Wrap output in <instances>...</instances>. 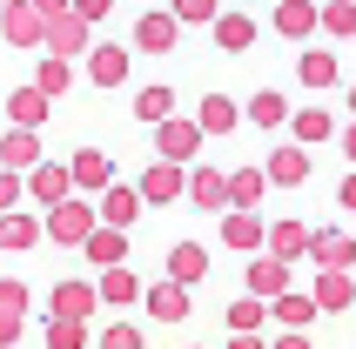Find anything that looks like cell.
<instances>
[{"instance_id":"277c9868","label":"cell","mask_w":356,"mask_h":349,"mask_svg":"<svg viewBox=\"0 0 356 349\" xmlns=\"http://www.w3.org/2000/svg\"><path fill=\"white\" fill-rule=\"evenodd\" d=\"M262 181H269V188H302V181H309V148H302V141L276 148L269 168H262Z\"/></svg>"},{"instance_id":"d6986e66","label":"cell","mask_w":356,"mask_h":349,"mask_svg":"<svg viewBox=\"0 0 356 349\" xmlns=\"http://www.w3.org/2000/svg\"><path fill=\"white\" fill-rule=\"evenodd\" d=\"M202 275H209V249H202V242H175V249H168V282L195 289Z\"/></svg>"},{"instance_id":"d4e9b609","label":"cell","mask_w":356,"mask_h":349,"mask_svg":"<svg viewBox=\"0 0 356 349\" xmlns=\"http://www.w3.org/2000/svg\"><path fill=\"white\" fill-rule=\"evenodd\" d=\"M175 34H181L175 14H141V20H135V47H141V54H168Z\"/></svg>"},{"instance_id":"ffe728a7","label":"cell","mask_w":356,"mask_h":349,"mask_svg":"<svg viewBox=\"0 0 356 349\" xmlns=\"http://www.w3.org/2000/svg\"><path fill=\"white\" fill-rule=\"evenodd\" d=\"M95 302H121V309H128V302H141V275L128 269V262H108V269H101Z\"/></svg>"},{"instance_id":"30bf717a","label":"cell","mask_w":356,"mask_h":349,"mask_svg":"<svg viewBox=\"0 0 356 349\" xmlns=\"http://www.w3.org/2000/svg\"><path fill=\"white\" fill-rule=\"evenodd\" d=\"M181 195H188L195 209H209V215L229 209V202H222V168H209V161H195V168L181 174Z\"/></svg>"},{"instance_id":"f6af8a7d","label":"cell","mask_w":356,"mask_h":349,"mask_svg":"<svg viewBox=\"0 0 356 349\" xmlns=\"http://www.w3.org/2000/svg\"><path fill=\"white\" fill-rule=\"evenodd\" d=\"M14 336H20V316H7V309H0V349L14 343Z\"/></svg>"},{"instance_id":"cb8c5ba5","label":"cell","mask_w":356,"mask_h":349,"mask_svg":"<svg viewBox=\"0 0 356 349\" xmlns=\"http://www.w3.org/2000/svg\"><path fill=\"white\" fill-rule=\"evenodd\" d=\"M40 242V215H27V209H0V249H34Z\"/></svg>"},{"instance_id":"7bdbcfd3","label":"cell","mask_w":356,"mask_h":349,"mask_svg":"<svg viewBox=\"0 0 356 349\" xmlns=\"http://www.w3.org/2000/svg\"><path fill=\"white\" fill-rule=\"evenodd\" d=\"M0 209H20V174L0 168Z\"/></svg>"},{"instance_id":"2e32d148","label":"cell","mask_w":356,"mask_h":349,"mask_svg":"<svg viewBox=\"0 0 356 349\" xmlns=\"http://www.w3.org/2000/svg\"><path fill=\"white\" fill-rule=\"evenodd\" d=\"M236 121H242V108L229 95H202L195 101V128L202 135H236Z\"/></svg>"},{"instance_id":"5bb4252c","label":"cell","mask_w":356,"mask_h":349,"mask_svg":"<svg viewBox=\"0 0 356 349\" xmlns=\"http://www.w3.org/2000/svg\"><path fill=\"white\" fill-rule=\"evenodd\" d=\"M309 302H316V309H330V316H343V309L356 302L350 269H323V275H316V289H309Z\"/></svg>"},{"instance_id":"603a6c76","label":"cell","mask_w":356,"mask_h":349,"mask_svg":"<svg viewBox=\"0 0 356 349\" xmlns=\"http://www.w3.org/2000/svg\"><path fill=\"white\" fill-rule=\"evenodd\" d=\"M209 27H216L222 54H249V47H256V20H249V14H216Z\"/></svg>"},{"instance_id":"3957f363","label":"cell","mask_w":356,"mask_h":349,"mask_svg":"<svg viewBox=\"0 0 356 349\" xmlns=\"http://www.w3.org/2000/svg\"><path fill=\"white\" fill-rule=\"evenodd\" d=\"M40 40H47V54L74 60V54H88V20L81 14H54L47 27H40Z\"/></svg>"},{"instance_id":"e575fe53","label":"cell","mask_w":356,"mask_h":349,"mask_svg":"<svg viewBox=\"0 0 356 349\" xmlns=\"http://www.w3.org/2000/svg\"><path fill=\"white\" fill-rule=\"evenodd\" d=\"M249 121H256V128H282V121H289V101H282L276 88H262V95L249 101Z\"/></svg>"},{"instance_id":"4dcf8cb0","label":"cell","mask_w":356,"mask_h":349,"mask_svg":"<svg viewBox=\"0 0 356 349\" xmlns=\"http://www.w3.org/2000/svg\"><path fill=\"white\" fill-rule=\"evenodd\" d=\"M7 121H14V128H40V121H47V95H40V88H14V95H7Z\"/></svg>"},{"instance_id":"e0dca14e","label":"cell","mask_w":356,"mask_h":349,"mask_svg":"<svg viewBox=\"0 0 356 349\" xmlns=\"http://www.w3.org/2000/svg\"><path fill=\"white\" fill-rule=\"evenodd\" d=\"M20 181L34 188L40 209H54L60 195H74V181H67V168H60V161H34V174H20Z\"/></svg>"},{"instance_id":"7c38bea8","label":"cell","mask_w":356,"mask_h":349,"mask_svg":"<svg viewBox=\"0 0 356 349\" xmlns=\"http://www.w3.org/2000/svg\"><path fill=\"white\" fill-rule=\"evenodd\" d=\"M34 161H40V128H7V135H0V168L27 174Z\"/></svg>"},{"instance_id":"ab89813d","label":"cell","mask_w":356,"mask_h":349,"mask_svg":"<svg viewBox=\"0 0 356 349\" xmlns=\"http://www.w3.org/2000/svg\"><path fill=\"white\" fill-rule=\"evenodd\" d=\"M101 349H148V343H141L135 323H108V330H101Z\"/></svg>"},{"instance_id":"6da1fadb","label":"cell","mask_w":356,"mask_h":349,"mask_svg":"<svg viewBox=\"0 0 356 349\" xmlns=\"http://www.w3.org/2000/svg\"><path fill=\"white\" fill-rule=\"evenodd\" d=\"M95 229V202L88 195H60L54 209L40 215V235L47 242H60V249H81V235Z\"/></svg>"},{"instance_id":"f1b7e54d","label":"cell","mask_w":356,"mask_h":349,"mask_svg":"<svg viewBox=\"0 0 356 349\" xmlns=\"http://www.w3.org/2000/svg\"><path fill=\"white\" fill-rule=\"evenodd\" d=\"M276 34L309 40V34H316V0H282V7H276Z\"/></svg>"},{"instance_id":"8d00e7d4","label":"cell","mask_w":356,"mask_h":349,"mask_svg":"<svg viewBox=\"0 0 356 349\" xmlns=\"http://www.w3.org/2000/svg\"><path fill=\"white\" fill-rule=\"evenodd\" d=\"M316 27H330L337 40L356 34V0H330V7H316Z\"/></svg>"},{"instance_id":"52a82bcc","label":"cell","mask_w":356,"mask_h":349,"mask_svg":"<svg viewBox=\"0 0 356 349\" xmlns=\"http://www.w3.org/2000/svg\"><path fill=\"white\" fill-rule=\"evenodd\" d=\"M302 255H316V269H350L356 262V235L343 229H309V249Z\"/></svg>"},{"instance_id":"c3c4849f","label":"cell","mask_w":356,"mask_h":349,"mask_svg":"<svg viewBox=\"0 0 356 349\" xmlns=\"http://www.w3.org/2000/svg\"><path fill=\"white\" fill-rule=\"evenodd\" d=\"M188 349H202V343H188Z\"/></svg>"},{"instance_id":"ee69618b","label":"cell","mask_w":356,"mask_h":349,"mask_svg":"<svg viewBox=\"0 0 356 349\" xmlns=\"http://www.w3.org/2000/svg\"><path fill=\"white\" fill-rule=\"evenodd\" d=\"M269 349H316V343H309V330H282V343H269Z\"/></svg>"},{"instance_id":"74e56055","label":"cell","mask_w":356,"mask_h":349,"mask_svg":"<svg viewBox=\"0 0 356 349\" xmlns=\"http://www.w3.org/2000/svg\"><path fill=\"white\" fill-rule=\"evenodd\" d=\"M262 323H269V302L262 295H236L229 302V330H262Z\"/></svg>"},{"instance_id":"8fae6325","label":"cell","mask_w":356,"mask_h":349,"mask_svg":"<svg viewBox=\"0 0 356 349\" xmlns=\"http://www.w3.org/2000/svg\"><path fill=\"white\" fill-rule=\"evenodd\" d=\"M81 249H88V262H95V269H108V262H128V229H108V222H95V229L81 235Z\"/></svg>"},{"instance_id":"4316f807","label":"cell","mask_w":356,"mask_h":349,"mask_svg":"<svg viewBox=\"0 0 356 349\" xmlns=\"http://www.w3.org/2000/svg\"><path fill=\"white\" fill-rule=\"evenodd\" d=\"M269 316H276L282 330H309V323H316V302H309V295H296V289H282V295H269Z\"/></svg>"},{"instance_id":"d590c367","label":"cell","mask_w":356,"mask_h":349,"mask_svg":"<svg viewBox=\"0 0 356 349\" xmlns=\"http://www.w3.org/2000/svg\"><path fill=\"white\" fill-rule=\"evenodd\" d=\"M47 349H88V323H74V316H47Z\"/></svg>"},{"instance_id":"60d3db41","label":"cell","mask_w":356,"mask_h":349,"mask_svg":"<svg viewBox=\"0 0 356 349\" xmlns=\"http://www.w3.org/2000/svg\"><path fill=\"white\" fill-rule=\"evenodd\" d=\"M0 309H7V316H20V309H27V282L0 275Z\"/></svg>"},{"instance_id":"9a60e30c","label":"cell","mask_w":356,"mask_h":349,"mask_svg":"<svg viewBox=\"0 0 356 349\" xmlns=\"http://www.w3.org/2000/svg\"><path fill=\"white\" fill-rule=\"evenodd\" d=\"M262 249L282 255V262H296V255L309 249V229H302L296 215H289V222H262Z\"/></svg>"},{"instance_id":"ac0fdd59","label":"cell","mask_w":356,"mask_h":349,"mask_svg":"<svg viewBox=\"0 0 356 349\" xmlns=\"http://www.w3.org/2000/svg\"><path fill=\"white\" fill-rule=\"evenodd\" d=\"M242 289H249V295H262V302H269V295H282V289H289V262H282V255H256Z\"/></svg>"},{"instance_id":"44dd1931","label":"cell","mask_w":356,"mask_h":349,"mask_svg":"<svg viewBox=\"0 0 356 349\" xmlns=\"http://www.w3.org/2000/svg\"><path fill=\"white\" fill-rule=\"evenodd\" d=\"M47 316H74V323H88V316H95V282H54Z\"/></svg>"},{"instance_id":"7402d4cb","label":"cell","mask_w":356,"mask_h":349,"mask_svg":"<svg viewBox=\"0 0 356 349\" xmlns=\"http://www.w3.org/2000/svg\"><path fill=\"white\" fill-rule=\"evenodd\" d=\"M108 174H115V161L101 155V148H81V155L67 161V181H74L81 195H95V188H108Z\"/></svg>"},{"instance_id":"1f68e13d","label":"cell","mask_w":356,"mask_h":349,"mask_svg":"<svg viewBox=\"0 0 356 349\" xmlns=\"http://www.w3.org/2000/svg\"><path fill=\"white\" fill-rule=\"evenodd\" d=\"M289 135H296L302 148H316V141H330V135H337V121L323 115V108H302V115H289Z\"/></svg>"},{"instance_id":"bcb514c9","label":"cell","mask_w":356,"mask_h":349,"mask_svg":"<svg viewBox=\"0 0 356 349\" xmlns=\"http://www.w3.org/2000/svg\"><path fill=\"white\" fill-rule=\"evenodd\" d=\"M229 349H269V343H262L256 330H236V343H229Z\"/></svg>"},{"instance_id":"7a4b0ae2","label":"cell","mask_w":356,"mask_h":349,"mask_svg":"<svg viewBox=\"0 0 356 349\" xmlns=\"http://www.w3.org/2000/svg\"><path fill=\"white\" fill-rule=\"evenodd\" d=\"M40 27H47V14H34V0H0V34H7V47H40Z\"/></svg>"},{"instance_id":"f546056e","label":"cell","mask_w":356,"mask_h":349,"mask_svg":"<svg viewBox=\"0 0 356 349\" xmlns=\"http://www.w3.org/2000/svg\"><path fill=\"white\" fill-rule=\"evenodd\" d=\"M168 115H175V88H168V81H155V88L135 95V121L141 128H155V121H168Z\"/></svg>"},{"instance_id":"484cf974","label":"cell","mask_w":356,"mask_h":349,"mask_svg":"<svg viewBox=\"0 0 356 349\" xmlns=\"http://www.w3.org/2000/svg\"><path fill=\"white\" fill-rule=\"evenodd\" d=\"M88 81L95 88H121L128 81V47H88Z\"/></svg>"},{"instance_id":"7dc6e473","label":"cell","mask_w":356,"mask_h":349,"mask_svg":"<svg viewBox=\"0 0 356 349\" xmlns=\"http://www.w3.org/2000/svg\"><path fill=\"white\" fill-rule=\"evenodd\" d=\"M34 14H47V20H54V14H67V0H34Z\"/></svg>"},{"instance_id":"b9f144b4","label":"cell","mask_w":356,"mask_h":349,"mask_svg":"<svg viewBox=\"0 0 356 349\" xmlns=\"http://www.w3.org/2000/svg\"><path fill=\"white\" fill-rule=\"evenodd\" d=\"M108 7H115V0H67V14H81L88 27H95V20H108Z\"/></svg>"},{"instance_id":"4fadbf2b","label":"cell","mask_w":356,"mask_h":349,"mask_svg":"<svg viewBox=\"0 0 356 349\" xmlns=\"http://www.w3.org/2000/svg\"><path fill=\"white\" fill-rule=\"evenodd\" d=\"M141 202H155V209H168V202H181V161H155V168L141 174Z\"/></svg>"},{"instance_id":"8992f818","label":"cell","mask_w":356,"mask_h":349,"mask_svg":"<svg viewBox=\"0 0 356 349\" xmlns=\"http://www.w3.org/2000/svg\"><path fill=\"white\" fill-rule=\"evenodd\" d=\"M195 141H202L195 121H181V115L155 121V148H161V161H195Z\"/></svg>"},{"instance_id":"83f0119b","label":"cell","mask_w":356,"mask_h":349,"mask_svg":"<svg viewBox=\"0 0 356 349\" xmlns=\"http://www.w3.org/2000/svg\"><path fill=\"white\" fill-rule=\"evenodd\" d=\"M262 188H269V181H262V168H236V174H222V202H229V209H256Z\"/></svg>"},{"instance_id":"5b68a950","label":"cell","mask_w":356,"mask_h":349,"mask_svg":"<svg viewBox=\"0 0 356 349\" xmlns=\"http://www.w3.org/2000/svg\"><path fill=\"white\" fill-rule=\"evenodd\" d=\"M141 302H148V316H155V323H181V316L195 309V289H181V282H168V275H161L155 289H141Z\"/></svg>"},{"instance_id":"836d02e7","label":"cell","mask_w":356,"mask_h":349,"mask_svg":"<svg viewBox=\"0 0 356 349\" xmlns=\"http://www.w3.org/2000/svg\"><path fill=\"white\" fill-rule=\"evenodd\" d=\"M296 74L309 81V88H337V81H343V67H337V54H323V47H309Z\"/></svg>"},{"instance_id":"9c48e42d","label":"cell","mask_w":356,"mask_h":349,"mask_svg":"<svg viewBox=\"0 0 356 349\" xmlns=\"http://www.w3.org/2000/svg\"><path fill=\"white\" fill-rule=\"evenodd\" d=\"M222 242L236 255H256L262 249V215L256 209H222Z\"/></svg>"},{"instance_id":"ba28073f","label":"cell","mask_w":356,"mask_h":349,"mask_svg":"<svg viewBox=\"0 0 356 349\" xmlns=\"http://www.w3.org/2000/svg\"><path fill=\"white\" fill-rule=\"evenodd\" d=\"M95 195H101L95 222H108V229H135V215H141V195H135V188H121V181H108V188H95Z\"/></svg>"},{"instance_id":"d6a6232c","label":"cell","mask_w":356,"mask_h":349,"mask_svg":"<svg viewBox=\"0 0 356 349\" xmlns=\"http://www.w3.org/2000/svg\"><path fill=\"white\" fill-rule=\"evenodd\" d=\"M34 88H40L47 101H54V95H67V88H74V60L47 54V60H40V74H34Z\"/></svg>"},{"instance_id":"f35d334b","label":"cell","mask_w":356,"mask_h":349,"mask_svg":"<svg viewBox=\"0 0 356 349\" xmlns=\"http://www.w3.org/2000/svg\"><path fill=\"white\" fill-rule=\"evenodd\" d=\"M168 14H175V27H209L222 14V0H168Z\"/></svg>"}]
</instances>
